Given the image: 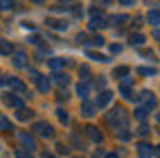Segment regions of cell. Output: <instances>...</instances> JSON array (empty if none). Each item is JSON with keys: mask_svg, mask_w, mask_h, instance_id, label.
Wrapping results in <instances>:
<instances>
[{"mask_svg": "<svg viewBox=\"0 0 160 158\" xmlns=\"http://www.w3.org/2000/svg\"><path fill=\"white\" fill-rule=\"evenodd\" d=\"M136 132H138L141 136H147V134H149L152 130H149V126H147V124H141V126H138V130H136Z\"/></svg>", "mask_w": 160, "mask_h": 158, "instance_id": "obj_35", "label": "cell"}, {"mask_svg": "<svg viewBox=\"0 0 160 158\" xmlns=\"http://www.w3.org/2000/svg\"><path fill=\"white\" fill-rule=\"evenodd\" d=\"M130 22V15H112V18H108V24H112V26H121V24H128Z\"/></svg>", "mask_w": 160, "mask_h": 158, "instance_id": "obj_19", "label": "cell"}, {"mask_svg": "<svg viewBox=\"0 0 160 158\" xmlns=\"http://www.w3.org/2000/svg\"><path fill=\"white\" fill-rule=\"evenodd\" d=\"M56 152H58V154H67V152H69V147H67L65 143H58V145H56Z\"/></svg>", "mask_w": 160, "mask_h": 158, "instance_id": "obj_38", "label": "cell"}, {"mask_svg": "<svg viewBox=\"0 0 160 158\" xmlns=\"http://www.w3.org/2000/svg\"><path fill=\"white\" fill-rule=\"evenodd\" d=\"M136 72L141 76H156V67H138Z\"/></svg>", "mask_w": 160, "mask_h": 158, "instance_id": "obj_30", "label": "cell"}, {"mask_svg": "<svg viewBox=\"0 0 160 158\" xmlns=\"http://www.w3.org/2000/svg\"><path fill=\"white\" fill-rule=\"evenodd\" d=\"M32 115H35V113H32L30 108H24V106L18 108V113H15V117H18L20 121H28V119H32Z\"/></svg>", "mask_w": 160, "mask_h": 158, "instance_id": "obj_20", "label": "cell"}, {"mask_svg": "<svg viewBox=\"0 0 160 158\" xmlns=\"http://www.w3.org/2000/svg\"><path fill=\"white\" fill-rule=\"evenodd\" d=\"M110 52H112V54H119V52H121V46H119V43L110 46Z\"/></svg>", "mask_w": 160, "mask_h": 158, "instance_id": "obj_40", "label": "cell"}, {"mask_svg": "<svg viewBox=\"0 0 160 158\" xmlns=\"http://www.w3.org/2000/svg\"><path fill=\"white\" fill-rule=\"evenodd\" d=\"M74 158H80V156H74Z\"/></svg>", "mask_w": 160, "mask_h": 158, "instance_id": "obj_46", "label": "cell"}, {"mask_svg": "<svg viewBox=\"0 0 160 158\" xmlns=\"http://www.w3.org/2000/svg\"><path fill=\"white\" fill-rule=\"evenodd\" d=\"M93 158H100V154H95V156H93Z\"/></svg>", "mask_w": 160, "mask_h": 158, "instance_id": "obj_45", "label": "cell"}, {"mask_svg": "<svg viewBox=\"0 0 160 158\" xmlns=\"http://www.w3.org/2000/svg\"><path fill=\"white\" fill-rule=\"evenodd\" d=\"M147 20H149V24L154 28H158V24H160V13H158V9H152L149 13H147Z\"/></svg>", "mask_w": 160, "mask_h": 158, "instance_id": "obj_22", "label": "cell"}, {"mask_svg": "<svg viewBox=\"0 0 160 158\" xmlns=\"http://www.w3.org/2000/svg\"><path fill=\"white\" fill-rule=\"evenodd\" d=\"M89 91H91V84H89V82H80L78 87H76V93L80 95V100H84V102H87V98H89Z\"/></svg>", "mask_w": 160, "mask_h": 158, "instance_id": "obj_18", "label": "cell"}, {"mask_svg": "<svg viewBox=\"0 0 160 158\" xmlns=\"http://www.w3.org/2000/svg\"><path fill=\"white\" fill-rule=\"evenodd\" d=\"M48 63V67L56 72V69H61V67H65V65H72V59H50V61H46Z\"/></svg>", "mask_w": 160, "mask_h": 158, "instance_id": "obj_11", "label": "cell"}, {"mask_svg": "<svg viewBox=\"0 0 160 158\" xmlns=\"http://www.w3.org/2000/svg\"><path fill=\"white\" fill-rule=\"evenodd\" d=\"M80 115L87 117V119H91V117L95 115V104H91V102H82V106H80Z\"/></svg>", "mask_w": 160, "mask_h": 158, "instance_id": "obj_16", "label": "cell"}, {"mask_svg": "<svg viewBox=\"0 0 160 158\" xmlns=\"http://www.w3.org/2000/svg\"><path fill=\"white\" fill-rule=\"evenodd\" d=\"M106 124L112 128L115 132L119 130H128V124H130V115L123 106H115L110 113H106Z\"/></svg>", "mask_w": 160, "mask_h": 158, "instance_id": "obj_1", "label": "cell"}, {"mask_svg": "<svg viewBox=\"0 0 160 158\" xmlns=\"http://www.w3.org/2000/svg\"><path fill=\"white\" fill-rule=\"evenodd\" d=\"M30 80L37 84V89H39L41 93H48V91H50V87H52V84H50V78H48V76H43V74H39L37 69H30Z\"/></svg>", "mask_w": 160, "mask_h": 158, "instance_id": "obj_2", "label": "cell"}, {"mask_svg": "<svg viewBox=\"0 0 160 158\" xmlns=\"http://www.w3.org/2000/svg\"><path fill=\"white\" fill-rule=\"evenodd\" d=\"M143 56H147V59H156V54L152 52V50H143Z\"/></svg>", "mask_w": 160, "mask_h": 158, "instance_id": "obj_41", "label": "cell"}, {"mask_svg": "<svg viewBox=\"0 0 160 158\" xmlns=\"http://www.w3.org/2000/svg\"><path fill=\"white\" fill-rule=\"evenodd\" d=\"M136 152H138V156H141V158L158 156V147H154V145H149V143H145V141L136 145Z\"/></svg>", "mask_w": 160, "mask_h": 158, "instance_id": "obj_4", "label": "cell"}, {"mask_svg": "<svg viewBox=\"0 0 160 158\" xmlns=\"http://www.w3.org/2000/svg\"><path fill=\"white\" fill-rule=\"evenodd\" d=\"M106 26H108V18H104V15H100V18L95 15V18L89 22V28H91V30H100V28H106Z\"/></svg>", "mask_w": 160, "mask_h": 158, "instance_id": "obj_12", "label": "cell"}, {"mask_svg": "<svg viewBox=\"0 0 160 158\" xmlns=\"http://www.w3.org/2000/svg\"><path fill=\"white\" fill-rule=\"evenodd\" d=\"M104 43H106V41H104V37H102V35H95V37H91V39H89V46H98V48H102Z\"/></svg>", "mask_w": 160, "mask_h": 158, "instance_id": "obj_26", "label": "cell"}, {"mask_svg": "<svg viewBox=\"0 0 160 158\" xmlns=\"http://www.w3.org/2000/svg\"><path fill=\"white\" fill-rule=\"evenodd\" d=\"M115 134H117V136H119L121 141H128V139L132 136V134H130V132H128V130H119V132H115Z\"/></svg>", "mask_w": 160, "mask_h": 158, "instance_id": "obj_36", "label": "cell"}, {"mask_svg": "<svg viewBox=\"0 0 160 158\" xmlns=\"http://www.w3.org/2000/svg\"><path fill=\"white\" fill-rule=\"evenodd\" d=\"M26 61H28V56H26L24 50H18V52L11 54V63H13V67H18V69H24V67H26Z\"/></svg>", "mask_w": 160, "mask_h": 158, "instance_id": "obj_7", "label": "cell"}, {"mask_svg": "<svg viewBox=\"0 0 160 158\" xmlns=\"http://www.w3.org/2000/svg\"><path fill=\"white\" fill-rule=\"evenodd\" d=\"M84 134L93 141V143H102L104 141V134H102V130L98 128V126H93V124H89L87 128H84Z\"/></svg>", "mask_w": 160, "mask_h": 158, "instance_id": "obj_6", "label": "cell"}, {"mask_svg": "<svg viewBox=\"0 0 160 158\" xmlns=\"http://www.w3.org/2000/svg\"><path fill=\"white\" fill-rule=\"evenodd\" d=\"M76 41H78V43H82V46H89V35L78 33V35H76Z\"/></svg>", "mask_w": 160, "mask_h": 158, "instance_id": "obj_32", "label": "cell"}, {"mask_svg": "<svg viewBox=\"0 0 160 158\" xmlns=\"http://www.w3.org/2000/svg\"><path fill=\"white\" fill-rule=\"evenodd\" d=\"M58 84L61 89H67V84H69V76L67 74H61V72H54L52 76H50V84Z\"/></svg>", "mask_w": 160, "mask_h": 158, "instance_id": "obj_9", "label": "cell"}, {"mask_svg": "<svg viewBox=\"0 0 160 158\" xmlns=\"http://www.w3.org/2000/svg\"><path fill=\"white\" fill-rule=\"evenodd\" d=\"M18 139L24 143V150H28V154H32V152L37 150V141H35L32 134H28V132H18Z\"/></svg>", "mask_w": 160, "mask_h": 158, "instance_id": "obj_5", "label": "cell"}, {"mask_svg": "<svg viewBox=\"0 0 160 158\" xmlns=\"http://www.w3.org/2000/svg\"><path fill=\"white\" fill-rule=\"evenodd\" d=\"M32 132L35 134H39V136H43V139H54V128L48 124V121H35L32 124Z\"/></svg>", "mask_w": 160, "mask_h": 158, "instance_id": "obj_3", "label": "cell"}, {"mask_svg": "<svg viewBox=\"0 0 160 158\" xmlns=\"http://www.w3.org/2000/svg\"><path fill=\"white\" fill-rule=\"evenodd\" d=\"M9 9H15V2H0V11H9Z\"/></svg>", "mask_w": 160, "mask_h": 158, "instance_id": "obj_37", "label": "cell"}, {"mask_svg": "<svg viewBox=\"0 0 160 158\" xmlns=\"http://www.w3.org/2000/svg\"><path fill=\"white\" fill-rule=\"evenodd\" d=\"M87 56H89V59H93V61H100V63H108V56L98 54V52H91V50H87Z\"/></svg>", "mask_w": 160, "mask_h": 158, "instance_id": "obj_25", "label": "cell"}, {"mask_svg": "<svg viewBox=\"0 0 160 158\" xmlns=\"http://www.w3.org/2000/svg\"><path fill=\"white\" fill-rule=\"evenodd\" d=\"M22 26L26 28V30H35V24H32V22H24V24H22Z\"/></svg>", "mask_w": 160, "mask_h": 158, "instance_id": "obj_42", "label": "cell"}, {"mask_svg": "<svg viewBox=\"0 0 160 158\" xmlns=\"http://www.w3.org/2000/svg\"><path fill=\"white\" fill-rule=\"evenodd\" d=\"M95 87L104 91V89H106V76H98V78H95Z\"/></svg>", "mask_w": 160, "mask_h": 158, "instance_id": "obj_33", "label": "cell"}, {"mask_svg": "<svg viewBox=\"0 0 160 158\" xmlns=\"http://www.w3.org/2000/svg\"><path fill=\"white\" fill-rule=\"evenodd\" d=\"M78 74H80V78H82V82H89V78H91V69H89V65H80Z\"/></svg>", "mask_w": 160, "mask_h": 158, "instance_id": "obj_24", "label": "cell"}, {"mask_svg": "<svg viewBox=\"0 0 160 158\" xmlns=\"http://www.w3.org/2000/svg\"><path fill=\"white\" fill-rule=\"evenodd\" d=\"M134 117H136L138 121H145V117H147V108H145V106H138V108L134 110Z\"/></svg>", "mask_w": 160, "mask_h": 158, "instance_id": "obj_27", "label": "cell"}, {"mask_svg": "<svg viewBox=\"0 0 160 158\" xmlns=\"http://www.w3.org/2000/svg\"><path fill=\"white\" fill-rule=\"evenodd\" d=\"M30 43H35V46H39V43H41V39H39V37H32V39H30Z\"/></svg>", "mask_w": 160, "mask_h": 158, "instance_id": "obj_43", "label": "cell"}, {"mask_svg": "<svg viewBox=\"0 0 160 158\" xmlns=\"http://www.w3.org/2000/svg\"><path fill=\"white\" fill-rule=\"evenodd\" d=\"M56 117L61 119V124H69V113H67L65 108H58V110H56Z\"/></svg>", "mask_w": 160, "mask_h": 158, "instance_id": "obj_28", "label": "cell"}, {"mask_svg": "<svg viewBox=\"0 0 160 158\" xmlns=\"http://www.w3.org/2000/svg\"><path fill=\"white\" fill-rule=\"evenodd\" d=\"M13 154H15V158H30V154H26L24 150H15Z\"/></svg>", "mask_w": 160, "mask_h": 158, "instance_id": "obj_39", "label": "cell"}, {"mask_svg": "<svg viewBox=\"0 0 160 158\" xmlns=\"http://www.w3.org/2000/svg\"><path fill=\"white\" fill-rule=\"evenodd\" d=\"M145 41H147V39H145L143 33H134V35H130V39H128V43H130L132 48H141Z\"/></svg>", "mask_w": 160, "mask_h": 158, "instance_id": "obj_15", "label": "cell"}, {"mask_svg": "<svg viewBox=\"0 0 160 158\" xmlns=\"http://www.w3.org/2000/svg\"><path fill=\"white\" fill-rule=\"evenodd\" d=\"M110 102H112V91L104 89V91H100V95L95 100V108H106Z\"/></svg>", "mask_w": 160, "mask_h": 158, "instance_id": "obj_8", "label": "cell"}, {"mask_svg": "<svg viewBox=\"0 0 160 158\" xmlns=\"http://www.w3.org/2000/svg\"><path fill=\"white\" fill-rule=\"evenodd\" d=\"M0 130H2V132H11V130H13V124H11L9 119L0 117Z\"/></svg>", "mask_w": 160, "mask_h": 158, "instance_id": "obj_29", "label": "cell"}, {"mask_svg": "<svg viewBox=\"0 0 160 158\" xmlns=\"http://www.w3.org/2000/svg\"><path fill=\"white\" fill-rule=\"evenodd\" d=\"M112 76H115V78H128V76H130V67H128V65H119V67L112 69Z\"/></svg>", "mask_w": 160, "mask_h": 158, "instance_id": "obj_21", "label": "cell"}, {"mask_svg": "<svg viewBox=\"0 0 160 158\" xmlns=\"http://www.w3.org/2000/svg\"><path fill=\"white\" fill-rule=\"evenodd\" d=\"M2 102L7 106H11V108H22V100H20L15 93H4V95H2Z\"/></svg>", "mask_w": 160, "mask_h": 158, "instance_id": "obj_10", "label": "cell"}, {"mask_svg": "<svg viewBox=\"0 0 160 158\" xmlns=\"http://www.w3.org/2000/svg\"><path fill=\"white\" fill-rule=\"evenodd\" d=\"M46 24H48L50 28H54V30H67V26H69L65 20H54V18H48Z\"/></svg>", "mask_w": 160, "mask_h": 158, "instance_id": "obj_14", "label": "cell"}, {"mask_svg": "<svg viewBox=\"0 0 160 158\" xmlns=\"http://www.w3.org/2000/svg\"><path fill=\"white\" fill-rule=\"evenodd\" d=\"M136 98H141V100H145L147 102V110H152V108H156V98H154V93L152 91H141V95H136Z\"/></svg>", "mask_w": 160, "mask_h": 158, "instance_id": "obj_13", "label": "cell"}, {"mask_svg": "<svg viewBox=\"0 0 160 158\" xmlns=\"http://www.w3.org/2000/svg\"><path fill=\"white\" fill-rule=\"evenodd\" d=\"M9 84H11L13 93H26V84H24L20 78H9Z\"/></svg>", "mask_w": 160, "mask_h": 158, "instance_id": "obj_17", "label": "cell"}, {"mask_svg": "<svg viewBox=\"0 0 160 158\" xmlns=\"http://www.w3.org/2000/svg\"><path fill=\"white\" fill-rule=\"evenodd\" d=\"M104 158H119V156H117V154H106Z\"/></svg>", "mask_w": 160, "mask_h": 158, "instance_id": "obj_44", "label": "cell"}, {"mask_svg": "<svg viewBox=\"0 0 160 158\" xmlns=\"http://www.w3.org/2000/svg\"><path fill=\"white\" fill-rule=\"evenodd\" d=\"M56 100H58V102H63V100H69V93H67V89H58V91H56Z\"/></svg>", "mask_w": 160, "mask_h": 158, "instance_id": "obj_31", "label": "cell"}, {"mask_svg": "<svg viewBox=\"0 0 160 158\" xmlns=\"http://www.w3.org/2000/svg\"><path fill=\"white\" fill-rule=\"evenodd\" d=\"M0 54H13V43L7 39H0Z\"/></svg>", "mask_w": 160, "mask_h": 158, "instance_id": "obj_23", "label": "cell"}, {"mask_svg": "<svg viewBox=\"0 0 160 158\" xmlns=\"http://www.w3.org/2000/svg\"><path fill=\"white\" fill-rule=\"evenodd\" d=\"M72 143L76 145V150H84V143L78 139V134H72Z\"/></svg>", "mask_w": 160, "mask_h": 158, "instance_id": "obj_34", "label": "cell"}]
</instances>
